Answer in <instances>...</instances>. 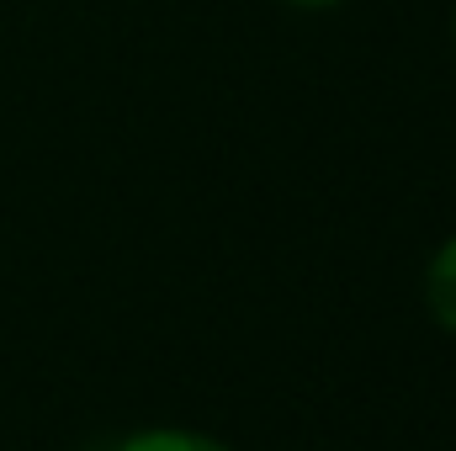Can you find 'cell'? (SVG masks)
I'll list each match as a JSON object with an SVG mask.
<instances>
[{
	"instance_id": "cell-1",
	"label": "cell",
	"mask_w": 456,
	"mask_h": 451,
	"mask_svg": "<svg viewBox=\"0 0 456 451\" xmlns=\"http://www.w3.org/2000/svg\"><path fill=\"white\" fill-rule=\"evenodd\" d=\"M425 314L456 335V234L430 255V266H425Z\"/></svg>"
},
{
	"instance_id": "cell-2",
	"label": "cell",
	"mask_w": 456,
	"mask_h": 451,
	"mask_svg": "<svg viewBox=\"0 0 456 451\" xmlns=\"http://www.w3.org/2000/svg\"><path fill=\"white\" fill-rule=\"evenodd\" d=\"M117 451H233L218 436H202V430H175V425H159V430H138L127 436Z\"/></svg>"
},
{
	"instance_id": "cell-3",
	"label": "cell",
	"mask_w": 456,
	"mask_h": 451,
	"mask_svg": "<svg viewBox=\"0 0 456 451\" xmlns=\"http://www.w3.org/2000/svg\"><path fill=\"white\" fill-rule=\"evenodd\" d=\"M287 5H297V11H330V5H345V0H287Z\"/></svg>"
},
{
	"instance_id": "cell-4",
	"label": "cell",
	"mask_w": 456,
	"mask_h": 451,
	"mask_svg": "<svg viewBox=\"0 0 456 451\" xmlns=\"http://www.w3.org/2000/svg\"><path fill=\"white\" fill-rule=\"evenodd\" d=\"M452 43H456V16H452Z\"/></svg>"
}]
</instances>
